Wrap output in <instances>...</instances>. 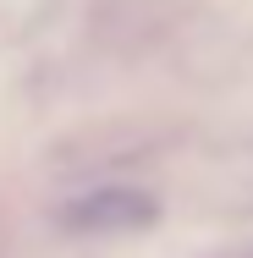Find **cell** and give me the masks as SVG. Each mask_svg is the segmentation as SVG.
<instances>
[{"mask_svg": "<svg viewBox=\"0 0 253 258\" xmlns=\"http://www.w3.org/2000/svg\"><path fill=\"white\" fill-rule=\"evenodd\" d=\"M154 214H160V204L149 192H138V187H99V192H88V198L61 209V225H72V231H138Z\"/></svg>", "mask_w": 253, "mask_h": 258, "instance_id": "cell-1", "label": "cell"}]
</instances>
